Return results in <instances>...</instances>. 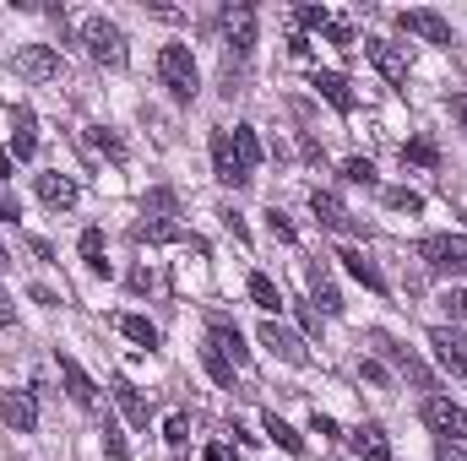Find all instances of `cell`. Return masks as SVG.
Listing matches in <instances>:
<instances>
[{
  "label": "cell",
  "mask_w": 467,
  "mask_h": 461,
  "mask_svg": "<svg viewBox=\"0 0 467 461\" xmlns=\"http://www.w3.org/2000/svg\"><path fill=\"white\" fill-rule=\"evenodd\" d=\"M158 77H163V87H169L174 98H196V87H202L196 55H191L185 44H163V49H158Z\"/></svg>",
  "instance_id": "1"
},
{
  "label": "cell",
  "mask_w": 467,
  "mask_h": 461,
  "mask_svg": "<svg viewBox=\"0 0 467 461\" xmlns=\"http://www.w3.org/2000/svg\"><path fill=\"white\" fill-rule=\"evenodd\" d=\"M419 255L441 277H467V233H430L419 239Z\"/></svg>",
  "instance_id": "2"
},
{
  "label": "cell",
  "mask_w": 467,
  "mask_h": 461,
  "mask_svg": "<svg viewBox=\"0 0 467 461\" xmlns=\"http://www.w3.org/2000/svg\"><path fill=\"white\" fill-rule=\"evenodd\" d=\"M82 44H88V55L99 66H109V71L125 66V33H119V22H109V16H88L82 22Z\"/></svg>",
  "instance_id": "3"
},
{
  "label": "cell",
  "mask_w": 467,
  "mask_h": 461,
  "mask_svg": "<svg viewBox=\"0 0 467 461\" xmlns=\"http://www.w3.org/2000/svg\"><path fill=\"white\" fill-rule=\"evenodd\" d=\"M11 71H16L22 82H55V77H66V60H60L49 44H22V49L11 55Z\"/></svg>",
  "instance_id": "4"
},
{
  "label": "cell",
  "mask_w": 467,
  "mask_h": 461,
  "mask_svg": "<svg viewBox=\"0 0 467 461\" xmlns=\"http://www.w3.org/2000/svg\"><path fill=\"white\" fill-rule=\"evenodd\" d=\"M424 424H430L441 440H451V446L467 440V413L457 402H446V396H430V402H424Z\"/></svg>",
  "instance_id": "5"
},
{
  "label": "cell",
  "mask_w": 467,
  "mask_h": 461,
  "mask_svg": "<svg viewBox=\"0 0 467 461\" xmlns=\"http://www.w3.org/2000/svg\"><path fill=\"white\" fill-rule=\"evenodd\" d=\"M261 347H266L272 358L294 364V369H305V364H310V347L299 343V337H294L288 326H277V321H266V326H261Z\"/></svg>",
  "instance_id": "6"
},
{
  "label": "cell",
  "mask_w": 467,
  "mask_h": 461,
  "mask_svg": "<svg viewBox=\"0 0 467 461\" xmlns=\"http://www.w3.org/2000/svg\"><path fill=\"white\" fill-rule=\"evenodd\" d=\"M430 347H435L441 369L467 374V332H462V326H435V332H430Z\"/></svg>",
  "instance_id": "7"
},
{
  "label": "cell",
  "mask_w": 467,
  "mask_h": 461,
  "mask_svg": "<svg viewBox=\"0 0 467 461\" xmlns=\"http://www.w3.org/2000/svg\"><path fill=\"white\" fill-rule=\"evenodd\" d=\"M397 27H402V33H419V38H430V44H441V49L457 44V38H451V22L435 16V11H397Z\"/></svg>",
  "instance_id": "8"
},
{
  "label": "cell",
  "mask_w": 467,
  "mask_h": 461,
  "mask_svg": "<svg viewBox=\"0 0 467 461\" xmlns=\"http://www.w3.org/2000/svg\"><path fill=\"white\" fill-rule=\"evenodd\" d=\"M213 174H218V185H250V169L239 163V152H234V141H229V130H218L213 136Z\"/></svg>",
  "instance_id": "9"
},
{
  "label": "cell",
  "mask_w": 467,
  "mask_h": 461,
  "mask_svg": "<svg viewBox=\"0 0 467 461\" xmlns=\"http://www.w3.org/2000/svg\"><path fill=\"white\" fill-rule=\"evenodd\" d=\"M364 55H369V66L386 77V82H408V55L397 49V44H386V38H364Z\"/></svg>",
  "instance_id": "10"
},
{
  "label": "cell",
  "mask_w": 467,
  "mask_h": 461,
  "mask_svg": "<svg viewBox=\"0 0 467 461\" xmlns=\"http://www.w3.org/2000/svg\"><path fill=\"white\" fill-rule=\"evenodd\" d=\"M0 418H5L11 435H33V429H38V402H33V391H5Z\"/></svg>",
  "instance_id": "11"
},
{
  "label": "cell",
  "mask_w": 467,
  "mask_h": 461,
  "mask_svg": "<svg viewBox=\"0 0 467 461\" xmlns=\"http://www.w3.org/2000/svg\"><path fill=\"white\" fill-rule=\"evenodd\" d=\"M33 152H38V119H33L27 104H16V109H11V158L27 163Z\"/></svg>",
  "instance_id": "12"
},
{
  "label": "cell",
  "mask_w": 467,
  "mask_h": 461,
  "mask_svg": "<svg viewBox=\"0 0 467 461\" xmlns=\"http://www.w3.org/2000/svg\"><path fill=\"white\" fill-rule=\"evenodd\" d=\"M60 380H66V396H71L77 407H99V385L88 380V369H82L71 353H60Z\"/></svg>",
  "instance_id": "13"
},
{
  "label": "cell",
  "mask_w": 467,
  "mask_h": 461,
  "mask_svg": "<svg viewBox=\"0 0 467 461\" xmlns=\"http://www.w3.org/2000/svg\"><path fill=\"white\" fill-rule=\"evenodd\" d=\"M310 212L321 218V229H332V233H358V218H348V207H343L332 190H316V196H310Z\"/></svg>",
  "instance_id": "14"
},
{
  "label": "cell",
  "mask_w": 467,
  "mask_h": 461,
  "mask_svg": "<svg viewBox=\"0 0 467 461\" xmlns=\"http://www.w3.org/2000/svg\"><path fill=\"white\" fill-rule=\"evenodd\" d=\"M348 446H353L358 461H391V440H386L380 424H358V429L348 435Z\"/></svg>",
  "instance_id": "15"
},
{
  "label": "cell",
  "mask_w": 467,
  "mask_h": 461,
  "mask_svg": "<svg viewBox=\"0 0 467 461\" xmlns=\"http://www.w3.org/2000/svg\"><path fill=\"white\" fill-rule=\"evenodd\" d=\"M337 261L348 266V277H358L369 293H386V277H380V266H375V261H369L358 244H343V250H337Z\"/></svg>",
  "instance_id": "16"
},
{
  "label": "cell",
  "mask_w": 467,
  "mask_h": 461,
  "mask_svg": "<svg viewBox=\"0 0 467 461\" xmlns=\"http://www.w3.org/2000/svg\"><path fill=\"white\" fill-rule=\"evenodd\" d=\"M109 391H115V407L125 413V424H130V429H147V396H141L125 374H115V380H109Z\"/></svg>",
  "instance_id": "17"
},
{
  "label": "cell",
  "mask_w": 467,
  "mask_h": 461,
  "mask_svg": "<svg viewBox=\"0 0 467 461\" xmlns=\"http://www.w3.org/2000/svg\"><path fill=\"white\" fill-rule=\"evenodd\" d=\"M310 87L337 109V115H353V87H348V77H337V71H316L310 77Z\"/></svg>",
  "instance_id": "18"
},
{
  "label": "cell",
  "mask_w": 467,
  "mask_h": 461,
  "mask_svg": "<svg viewBox=\"0 0 467 461\" xmlns=\"http://www.w3.org/2000/svg\"><path fill=\"white\" fill-rule=\"evenodd\" d=\"M38 201L55 207V212H71L77 207V185L66 174H38Z\"/></svg>",
  "instance_id": "19"
},
{
  "label": "cell",
  "mask_w": 467,
  "mask_h": 461,
  "mask_svg": "<svg viewBox=\"0 0 467 461\" xmlns=\"http://www.w3.org/2000/svg\"><path fill=\"white\" fill-rule=\"evenodd\" d=\"M207 347H218V353L229 358L234 369H239V364H250V347H244V332H239V326H229V321H218V326H213V337H207Z\"/></svg>",
  "instance_id": "20"
},
{
  "label": "cell",
  "mask_w": 467,
  "mask_h": 461,
  "mask_svg": "<svg viewBox=\"0 0 467 461\" xmlns=\"http://www.w3.org/2000/svg\"><path fill=\"white\" fill-rule=\"evenodd\" d=\"M229 44H234V55H239V60L255 49V11H250V5L229 11Z\"/></svg>",
  "instance_id": "21"
},
{
  "label": "cell",
  "mask_w": 467,
  "mask_h": 461,
  "mask_svg": "<svg viewBox=\"0 0 467 461\" xmlns=\"http://www.w3.org/2000/svg\"><path fill=\"white\" fill-rule=\"evenodd\" d=\"M115 326H119V337H130L141 353H152V347H158V326H152L147 315H115Z\"/></svg>",
  "instance_id": "22"
},
{
  "label": "cell",
  "mask_w": 467,
  "mask_h": 461,
  "mask_svg": "<svg viewBox=\"0 0 467 461\" xmlns=\"http://www.w3.org/2000/svg\"><path fill=\"white\" fill-rule=\"evenodd\" d=\"M229 141H234V152H239V163L255 174V163H261V141H255V125H234Z\"/></svg>",
  "instance_id": "23"
},
{
  "label": "cell",
  "mask_w": 467,
  "mask_h": 461,
  "mask_svg": "<svg viewBox=\"0 0 467 461\" xmlns=\"http://www.w3.org/2000/svg\"><path fill=\"white\" fill-rule=\"evenodd\" d=\"M310 299H316L327 315H343V293H337V282H332L327 271H316V277H310Z\"/></svg>",
  "instance_id": "24"
},
{
  "label": "cell",
  "mask_w": 467,
  "mask_h": 461,
  "mask_svg": "<svg viewBox=\"0 0 467 461\" xmlns=\"http://www.w3.org/2000/svg\"><path fill=\"white\" fill-rule=\"evenodd\" d=\"M244 288H250V299H255L261 310H283V293H277V282H272L266 271H250V282H244Z\"/></svg>",
  "instance_id": "25"
},
{
  "label": "cell",
  "mask_w": 467,
  "mask_h": 461,
  "mask_svg": "<svg viewBox=\"0 0 467 461\" xmlns=\"http://www.w3.org/2000/svg\"><path fill=\"white\" fill-rule=\"evenodd\" d=\"M77 250H82V261H88V271H99V277H109V261H104V233H99V229H88V233H82V244H77Z\"/></svg>",
  "instance_id": "26"
},
{
  "label": "cell",
  "mask_w": 467,
  "mask_h": 461,
  "mask_svg": "<svg viewBox=\"0 0 467 461\" xmlns=\"http://www.w3.org/2000/svg\"><path fill=\"white\" fill-rule=\"evenodd\" d=\"M402 158H408V163H419V169H435V163H441V147H435L430 136H413V141L402 147Z\"/></svg>",
  "instance_id": "27"
},
{
  "label": "cell",
  "mask_w": 467,
  "mask_h": 461,
  "mask_svg": "<svg viewBox=\"0 0 467 461\" xmlns=\"http://www.w3.org/2000/svg\"><path fill=\"white\" fill-rule=\"evenodd\" d=\"M380 201H386L391 212H424V196H419V190H408V185H391V190H380Z\"/></svg>",
  "instance_id": "28"
},
{
  "label": "cell",
  "mask_w": 467,
  "mask_h": 461,
  "mask_svg": "<svg viewBox=\"0 0 467 461\" xmlns=\"http://www.w3.org/2000/svg\"><path fill=\"white\" fill-rule=\"evenodd\" d=\"M266 435H272V440H277V446H283L288 456H305V440H299V435H294V429H288V424H283L277 413H266Z\"/></svg>",
  "instance_id": "29"
},
{
  "label": "cell",
  "mask_w": 467,
  "mask_h": 461,
  "mask_svg": "<svg viewBox=\"0 0 467 461\" xmlns=\"http://www.w3.org/2000/svg\"><path fill=\"white\" fill-rule=\"evenodd\" d=\"M202 364H207V374H213L218 385H234V364L218 353V347H202Z\"/></svg>",
  "instance_id": "30"
},
{
  "label": "cell",
  "mask_w": 467,
  "mask_h": 461,
  "mask_svg": "<svg viewBox=\"0 0 467 461\" xmlns=\"http://www.w3.org/2000/svg\"><path fill=\"white\" fill-rule=\"evenodd\" d=\"M99 435H104V456H109V461H130V451H125V435H119L109 418H104V429H99Z\"/></svg>",
  "instance_id": "31"
},
{
  "label": "cell",
  "mask_w": 467,
  "mask_h": 461,
  "mask_svg": "<svg viewBox=\"0 0 467 461\" xmlns=\"http://www.w3.org/2000/svg\"><path fill=\"white\" fill-rule=\"evenodd\" d=\"M88 141H93V147H99V152H109V158H115V163H125V141H119V136H109V130H104V125H99V130H88Z\"/></svg>",
  "instance_id": "32"
},
{
  "label": "cell",
  "mask_w": 467,
  "mask_h": 461,
  "mask_svg": "<svg viewBox=\"0 0 467 461\" xmlns=\"http://www.w3.org/2000/svg\"><path fill=\"white\" fill-rule=\"evenodd\" d=\"M343 179H348V185H375V163H369V158H348V163H343Z\"/></svg>",
  "instance_id": "33"
},
{
  "label": "cell",
  "mask_w": 467,
  "mask_h": 461,
  "mask_svg": "<svg viewBox=\"0 0 467 461\" xmlns=\"http://www.w3.org/2000/svg\"><path fill=\"white\" fill-rule=\"evenodd\" d=\"M163 440L180 451V446L191 440V418H185V413H169V424H163Z\"/></svg>",
  "instance_id": "34"
},
{
  "label": "cell",
  "mask_w": 467,
  "mask_h": 461,
  "mask_svg": "<svg viewBox=\"0 0 467 461\" xmlns=\"http://www.w3.org/2000/svg\"><path fill=\"white\" fill-rule=\"evenodd\" d=\"M441 310H446L451 321H467V288H446V293H441Z\"/></svg>",
  "instance_id": "35"
},
{
  "label": "cell",
  "mask_w": 467,
  "mask_h": 461,
  "mask_svg": "<svg viewBox=\"0 0 467 461\" xmlns=\"http://www.w3.org/2000/svg\"><path fill=\"white\" fill-rule=\"evenodd\" d=\"M266 229H272V239H283V244H294V239H299V229H294V223H288V218H283L277 207L266 212Z\"/></svg>",
  "instance_id": "36"
},
{
  "label": "cell",
  "mask_w": 467,
  "mask_h": 461,
  "mask_svg": "<svg viewBox=\"0 0 467 461\" xmlns=\"http://www.w3.org/2000/svg\"><path fill=\"white\" fill-rule=\"evenodd\" d=\"M299 27H321V33H327V27H332V11H327V5H299Z\"/></svg>",
  "instance_id": "37"
},
{
  "label": "cell",
  "mask_w": 467,
  "mask_h": 461,
  "mask_svg": "<svg viewBox=\"0 0 467 461\" xmlns=\"http://www.w3.org/2000/svg\"><path fill=\"white\" fill-rule=\"evenodd\" d=\"M174 207H180L174 190H147V212H174Z\"/></svg>",
  "instance_id": "38"
},
{
  "label": "cell",
  "mask_w": 467,
  "mask_h": 461,
  "mask_svg": "<svg viewBox=\"0 0 467 461\" xmlns=\"http://www.w3.org/2000/svg\"><path fill=\"white\" fill-rule=\"evenodd\" d=\"M310 429H316L321 440H337V435H343V429H337V418H327V413H316V418H310Z\"/></svg>",
  "instance_id": "39"
},
{
  "label": "cell",
  "mask_w": 467,
  "mask_h": 461,
  "mask_svg": "<svg viewBox=\"0 0 467 461\" xmlns=\"http://www.w3.org/2000/svg\"><path fill=\"white\" fill-rule=\"evenodd\" d=\"M327 38H332L337 49H353V27H348V22H332V27H327Z\"/></svg>",
  "instance_id": "40"
},
{
  "label": "cell",
  "mask_w": 467,
  "mask_h": 461,
  "mask_svg": "<svg viewBox=\"0 0 467 461\" xmlns=\"http://www.w3.org/2000/svg\"><path fill=\"white\" fill-rule=\"evenodd\" d=\"M0 218H5V223H16V218H22V207H16V196H11L5 185H0Z\"/></svg>",
  "instance_id": "41"
},
{
  "label": "cell",
  "mask_w": 467,
  "mask_h": 461,
  "mask_svg": "<svg viewBox=\"0 0 467 461\" xmlns=\"http://www.w3.org/2000/svg\"><path fill=\"white\" fill-rule=\"evenodd\" d=\"M223 229H229L239 244H250V229H244V218H239V212H223Z\"/></svg>",
  "instance_id": "42"
},
{
  "label": "cell",
  "mask_w": 467,
  "mask_h": 461,
  "mask_svg": "<svg viewBox=\"0 0 467 461\" xmlns=\"http://www.w3.org/2000/svg\"><path fill=\"white\" fill-rule=\"evenodd\" d=\"M435 461H467V451L451 446V440H441V446H435Z\"/></svg>",
  "instance_id": "43"
},
{
  "label": "cell",
  "mask_w": 467,
  "mask_h": 461,
  "mask_svg": "<svg viewBox=\"0 0 467 461\" xmlns=\"http://www.w3.org/2000/svg\"><path fill=\"white\" fill-rule=\"evenodd\" d=\"M27 299H33V304H60V299H55V288H44V282H33V288H27Z\"/></svg>",
  "instance_id": "44"
},
{
  "label": "cell",
  "mask_w": 467,
  "mask_h": 461,
  "mask_svg": "<svg viewBox=\"0 0 467 461\" xmlns=\"http://www.w3.org/2000/svg\"><path fill=\"white\" fill-rule=\"evenodd\" d=\"M358 374H364V380H369V385H386V369H380V364H369V358H364V364H358Z\"/></svg>",
  "instance_id": "45"
},
{
  "label": "cell",
  "mask_w": 467,
  "mask_h": 461,
  "mask_svg": "<svg viewBox=\"0 0 467 461\" xmlns=\"http://www.w3.org/2000/svg\"><path fill=\"white\" fill-rule=\"evenodd\" d=\"M11 321H16V304H11V293H5V288H0V332H5V326H11Z\"/></svg>",
  "instance_id": "46"
},
{
  "label": "cell",
  "mask_w": 467,
  "mask_h": 461,
  "mask_svg": "<svg viewBox=\"0 0 467 461\" xmlns=\"http://www.w3.org/2000/svg\"><path fill=\"white\" fill-rule=\"evenodd\" d=\"M27 244H33V255H38V261H55V244H49V239H27Z\"/></svg>",
  "instance_id": "47"
},
{
  "label": "cell",
  "mask_w": 467,
  "mask_h": 461,
  "mask_svg": "<svg viewBox=\"0 0 467 461\" xmlns=\"http://www.w3.org/2000/svg\"><path fill=\"white\" fill-rule=\"evenodd\" d=\"M451 115L462 119V130H467V93H457V98H451Z\"/></svg>",
  "instance_id": "48"
},
{
  "label": "cell",
  "mask_w": 467,
  "mask_h": 461,
  "mask_svg": "<svg viewBox=\"0 0 467 461\" xmlns=\"http://www.w3.org/2000/svg\"><path fill=\"white\" fill-rule=\"evenodd\" d=\"M207 461H229V446H207Z\"/></svg>",
  "instance_id": "49"
},
{
  "label": "cell",
  "mask_w": 467,
  "mask_h": 461,
  "mask_svg": "<svg viewBox=\"0 0 467 461\" xmlns=\"http://www.w3.org/2000/svg\"><path fill=\"white\" fill-rule=\"evenodd\" d=\"M0 179H11V152L0 147Z\"/></svg>",
  "instance_id": "50"
},
{
  "label": "cell",
  "mask_w": 467,
  "mask_h": 461,
  "mask_svg": "<svg viewBox=\"0 0 467 461\" xmlns=\"http://www.w3.org/2000/svg\"><path fill=\"white\" fill-rule=\"evenodd\" d=\"M5 266H11V255H5V244H0V271H5Z\"/></svg>",
  "instance_id": "51"
}]
</instances>
